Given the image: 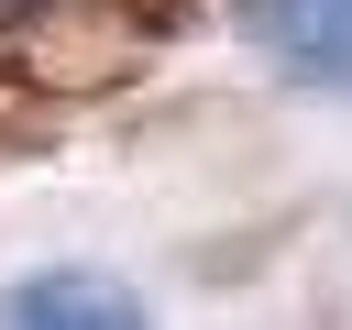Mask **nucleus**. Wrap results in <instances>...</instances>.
I'll use <instances>...</instances> for the list:
<instances>
[{
  "label": "nucleus",
  "mask_w": 352,
  "mask_h": 330,
  "mask_svg": "<svg viewBox=\"0 0 352 330\" xmlns=\"http://www.w3.org/2000/svg\"><path fill=\"white\" fill-rule=\"evenodd\" d=\"M242 44L297 88H352V0H231Z\"/></svg>",
  "instance_id": "f257e3e1"
},
{
  "label": "nucleus",
  "mask_w": 352,
  "mask_h": 330,
  "mask_svg": "<svg viewBox=\"0 0 352 330\" xmlns=\"http://www.w3.org/2000/svg\"><path fill=\"white\" fill-rule=\"evenodd\" d=\"M0 330H154L143 297L121 275H88V264H44L0 297Z\"/></svg>",
  "instance_id": "f03ea898"
},
{
  "label": "nucleus",
  "mask_w": 352,
  "mask_h": 330,
  "mask_svg": "<svg viewBox=\"0 0 352 330\" xmlns=\"http://www.w3.org/2000/svg\"><path fill=\"white\" fill-rule=\"evenodd\" d=\"M0 11H22V0H0Z\"/></svg>",
  "instance_id": "7ed1b4c3"
}]
</instances>
